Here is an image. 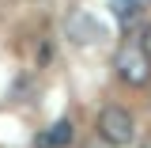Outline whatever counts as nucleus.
Wrapping results in <instances>:
<instances>
[{
  "instance_id": "1",
  "label": "nucleus",
  "mask_w": 151,
  "mask_h": 148,
  "mask_svg": "<svg viewBox=\"0 0 151 148\" xmlns=\"http://www.w3.org/2000/svg\"><path fill=\"white\" fill-rule=\"evenodd\" d=\"M113 72L129 87H144V84H151V53L140 42H125L113 57Z\"/></svg>"
},
{
  "instance_id": "2",
  "label": "nucleus",
  "mask_w": 151,
  "mask_h": 148,
  "mask_svg": "<svg viewBox=\"0 0 151 148\" xmlns=\"http://www.w3.org/2000/svg\"><path fill=\"white\" fill-rule=\"evenodd\" d=\"M98 141L110 148H125L136 141V122H132V114L125 110V106H102V114H98Z\"/></svg>"
},
{
  "instance_id": "3",
  "label": "nucleus",
  "mask_w": 151,
  "mask_h": 148,
  "mask_svg": "<svg viewBox=\"0 0 151 148\" xmlns=\"http://www.w3.org/2000/svg\"><path fill=\"white\" fill-rule=\"evenodd\" d=\"M72 137H76L72 122H68V118H60V122H53L49 129L38 133V148H68V144H72Z\"/></svg>"
},
{
  "instance_id": "4",
  "label": "nucleus",
  "mask_w": 151,
  "mask_h": 148,
  "mask_svg": "<svg viewBox=\"0 0 151 148\" xmlns=\"http://www.w3.org/2000/svg\"><path fill=\"white\" fill-rule=\"evenodd\" d=\"M113 15L121 19L125 27H132V23H140V0H110Z\"/></svg>"
},
{
  "instance_id": "5",
  "label": "nucleus",
  "mask_w": 151,
  "mask_h": 148,
  "mask_svg": "<svg viewBox=\"0 0 151 148\" xmlns=\"http://www.w3.org/2000/svg\"><path fill=\"white\" fill-rule=\"evenodd\" d=\"M68 31L76 34V42H79V34H91V42H94L98 34H102V27H98V23H94L91 15H72V23H68Z\"/></svg>"
},
{
  "instance_id": "6",
  "label": "nucleus",
  "mask_w": 151,
  "mask_h": 148,
  "mask_svg": "<svg viewBox=\"0 0 151 148\" xmlns=\"http://www.w3.org/2000/svg\"><path fill=\"white\" fill-rule=\"evenodd\" d=\"M136 42H140V46H144V50L151 53V23H144V27H140V34H136Z\"/></svg>"
}]
</instances>
